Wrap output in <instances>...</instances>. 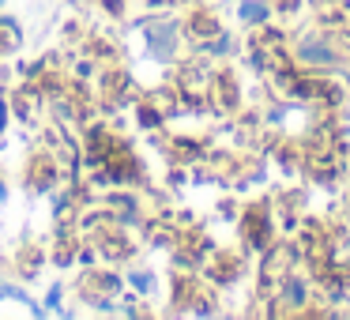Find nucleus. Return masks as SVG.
Instances as JSON below:
<instances>
[{"label":"nucleus","mask_w":350,"mask_h":320,"mask_svg":"<svg viewBox=\"0 0 350 320\" xmlns=\"http://www.w3.org/2000/svg\"><path fill=\"white\" fill-rule=\"evenodd\" d=\"M241 19H264V8L260 4H241Z\"/></svg>","instance_id":"nucleus-1"},{"label":"nucleus","mask_w":350,"mask_h":320,"mask_svg":"<svg viewBox=\"0 0 350 320\" xmlns=\"http://www.w3.org/2000/svg\"><path fill=\"white\" fill-rule=\"evenodd\" d=\"M132 282H136L139 290H151L154 286V279H151V275H144V271H132Z\"/></svg>","instance_id":"nucleus-2"},{"label":"nucleus","mask_w":350,"mask_h":320,"mask_svg":"<svg viewBox=\"0 0 350 320\" xmlns=\"http://www.w3.org/2000/svg\"><path fill=\"white\" fill-rule=\"evenodd\" d=\"M57 305H61V286L49 290V309H57Z\"/></svg>","instance_id":"nucleus-3"},{"label":"nucleus","mask_w":350,"mask_h":320,"mask_svg":"<svg viewBox=\"0 0 350 320\" xmlns=\"http://www.w3.org/2000/svg\"><path fill=\"white\" fill-rule=\"evenodd\" d=\"M4 124H8V106L0 102V132H4Z\"/></svg>","instance_id":"nucleus-4"},{"label":"nucleus","mask_w":350,"mask_h":320,"mask_svg":"<svg viewBox=\"0 0 350 320\" xmlns=\"http://www.w3.org/2000/svg\"><path fill=\"white\" fill-rule=\"evenodd\" d=\"M0 8H4V0H0Z\"/></svg>","instance_id":"nucleus-5"}]
</instances>
